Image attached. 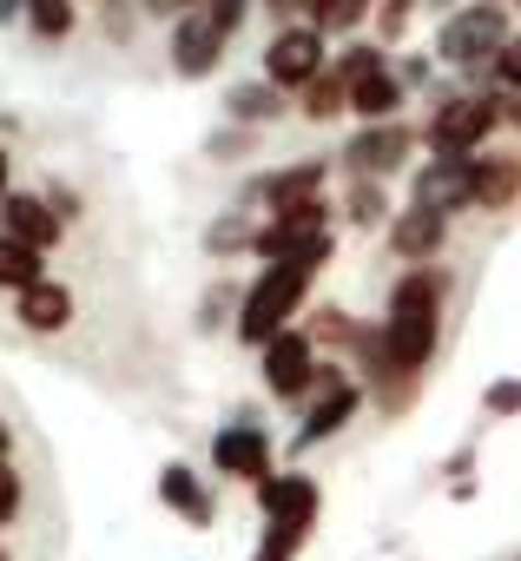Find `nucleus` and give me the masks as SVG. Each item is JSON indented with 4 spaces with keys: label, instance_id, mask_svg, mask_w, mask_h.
<instances>
[{
    "label": "nucleus",
    "instance_id": "30",
    "mask_svg": "<svg viewBox=\"0 0 521 561\" xmlns=\"http://www.w3.org/2000/svg\"><path fill=\"white\" fill-rule=\"evenodd\" d=\"M14 508H21V482H14V476H8V469H0V522H8V515H14Z\"/></svg>",
    "mask_w": 521,
    "mask_h": 561
},
{
    "label": "nucleus",
    "instance_id": "2",
    "mask_svg": "<svg viewBox=\"0 0 521 561\" xmlns=\"http://www.w3.org/2000/svg\"><path fill=\"white\" fill-rule=\"evenodd\" d=\"M436 331H442V285L429 271H409L403 285L390 291V318H383V337H390V357L396 370H422L429 351H436Z\"/></svg>",
    "mask_w": 521,
    "mask_h": 561
},
{
    "label": "nucleus",
    "instance_id": "11",
    "mask_svg": "<svg viewBox=\"0 0 521 561\" xmlns=\"http://www.w3.org/2000/svg\"><path fill=\"white\" fill-rule=\"evenodd\" d=\"M257 502H265L271 522H298V528L317 522V482L311 476H271V482H257Z\"/></svg>",
    "mask_w": 521,
    "mask_h": 561
},
{
    "label": "nucleus",
    "instance_id": "1",
    "mask_svg": "<svg viewBox=\"0 0 521 561\" xmlns=\"http://www.w3.org/2000/svg\"><path fill=\"white\" fill-rule=\"evenodd\" d=\"M331 257V238H317L304 257H291V264H271L257 285L244 291V311H238V337L244 344H271L278 331H291V318H298V305H304V291H311V277H317V264Z\"/></svg>",
    "mask_w": 521,
    "mask_h": 561
},
{
    "label": "nucleus",
    "instance_id": "26",
    "mask_svg": "<svg viewBox=\"0 0 521 561\" xmlns=\"http://www.w3.org/2000/svg\"><path fill=\"white\" fill-rule=\"evenodd\" d=\"M370 8V0H317V14H311V27H324V34H337V27H357V14Z\"/></svg>",
    "mask_w": 521,
    "mask_h": 561
},
{
    "label": "nucleus",
    "instance_id": "22",
    "mask_svg": "<svg viewBox=\"0 0 521 561\" xmlns=\"http://www.w3.org/2000/svg\"><path fill=\"white\" fill-rule=\"evenodd\" d=\"M27 21H34V34L60 41V34H73V0H27Z\"/></svg>",
    "mask_w": 521,
    "mask_h": 561
},
{
    "label": "nucleus",
    "instance_id": "19",
    "mask_svg": "<svg viewBox=\"0 0 521 561\" xmlns=\"http://www.w3.org/2000/svg\"><path fill=\"white\" fill-rule=\"evenodd\" d=\"M159 495H165V502H172V508H178L185 522H198V528L211 522V495H205V489L192 482V469H178V462H172V469L159 476Z\"/></svg>",
    "mask_w": 521,
    "mask_h": 561
},
{
    "label": "nucleus",
    "instance_id": "15",
    "mask_svg": "<svg viewBox=\"0 0 521 561\" xmlns=\"http://www.w3.org/2000/svg\"><path fill=\"white\" fill-rule=\"evenodd\" d=\"M21 324L27 331H67L73 324V291L54 285V277H40L34 291H21Z\"/></svg>",
    "mask_w": 521,
    "mask_h": 561
},
{
    "label": "nucleus",
    "instance_id": "27",
    "mask_svg": "<svg viewBox=\"0 0 521 561\" xmlns=\"http://www.w3.org/2000/svg\"><path fill=\"white\" fill-rule=\"evenodd\" d=\"M488 416H521V383L514 377H501V383H488Z\"/></svg>",
    "mask_w": 521,
    "mask_h": 561
},
{
    "label": "nucleus",
    "instance_id": "12",
    "mask_svg": "<svg viewBox=\"0 0 521 561\" xmlns=\"http://www.w3.org/2000/svg\"><path fill=\"white\" fill-rule=\"evenodd\" d=\"M0 225H8V238H21V244H34V251H47V244L60 238V218L47 211V198H27V192H8V198H0Z\"/></svg>",
    "mask_w": 521,
    "mask_h": 561
},
{
    "label": "nucleus",
    "instance_id": "18",
    "mask_svg": "<svg viewBox=\"0 0 521 561\" xmlns=\"http://www.w3.org/2000/svg\"><path fill=\"white\" fill-rule=\"evenodd\" d=\"M40 277H47V271H40V251L0 231V285H8V291H34Z\"/></svg>",
    "mask_w": 521,
    "mask_h": 561
},
{
    "label": "nucleus",
    "instance_id": "4",
    "mask_svg": "<svg viewBox=\"0 0 521 561\" xmlns=\"http://www.w3.org/2000/svg\"><path fill=\"white\" fill-rule=\"evenodd\" d=\"M501 126V106L495 100H449L436 119H429V146L436 159H475V146Z\"/></svg>",
    "mask_w": 521,
    "mask_h": 561
},
{
    "label": "nucleus",
    "instance_id": "29",
    "mask_svg": "<svg viewBox=\"0 0 521 561\" xmlns=\"http://www.w3.org/2000/svg\"><path fill=\"white\" fill-rule=\"evenodd\" d=\"M205 14H211V27H218V34H231V27L244 21V0H205Z\"/></svg>",
    "mask_w": 521,
    "mask_h": 561
},
{
    "label": "nucleus",
    "instance_id": "9",
    "mask_svg": "<svg viewBox=\"0 0 521 561\" xmlns=\"http://www.w3.org/2000/svg\"><path fill=\"white\" fill-rule=\"evenodd\" d=\"M311 337L304 331H278L271 344H265V383L278 390V397H298L304 383H311Z\"/></svg>",
    "mask_w": 521,
    "mask_h": 561
},
{
    "label": "nucleus",
    "instance_id": "25",
    "mask_svg": "<svg viewBox=\"0 0 521 561\" xmlns=\"http://www.w3.org/2000/svg\"><path fill=\"white\" fill-rule=\"evenodd\" d=\"M278 106H285V100H278L271 87H238V93H231V113H238V119H271Z\"/></svg>",
    "mask_w": 521,
    "mask_h": 561
},
{
    "label": "nucleus",
    "instance_id": "23",
    "mask_svg": "<svg viewBox=\"0 0 521 561\" xmlns=\"http://www.w3.org/2000/svg\"><path fill=\"white\" fill-rule=\"evenodd\" d=\"M344 211H350V225H383V185L377 179H357Z\"/></svg>",
    "mask_w": 521,
    "mask_h": 561
},
{
    "label": "nucleus",
    "instance_id": "7",
    "mask_svg": "<svg viewBox=\"0 0 521 561\" xmlns=\"http://www.w3.org/2000/svg\"><path fill=\"white\" fill-rule=\"evenodd\" d=\"M211 462H218L224 476H244V482H271V443H265V430H257V423L224 430V436L211 443Z\"/></svg>",
    "mask_w": 521,
    "mask_h": 561
},
{
    "label": "nucleus",
    "instance_id": "21",
    "mask_svg": "<svg viewBox=\"0 0 521 561\" xmlns=\"http://www.w3.org/2000/svg\"><path fill=\"white\" fill-rule=\"evenodd\" d=\"M344 106H350V80L324 67V73L304 87V113H311V119H331V113H344Z\"/></svg>",
    "mask_w": 521,
    "mask_h": 561
},
{
    "label": "nucleus",
    "instance_id": "8",
    "mask_svg": "<svg viewBox=\"0 0 521 561\" xmlns=\"http://www.w3.org/2000/svg\"><path fill=\"white\" fill-rule=\"evenodd\" d=\"M218 54H224V34L211 27V14H205V8L185 14L178 34H172V67H178L185 80H205V73L218 67Z\"/></svg>",
    "mask_w": 521,
    "mask_h": 561
},
{
    "label": "nucleus",
    "instance_id": "16",
    "mask_svg": "<svg viewBox=\"0 0 521 561\" xmlns=\"http://www.w3.org/2000/svg\"><path fill=\"white\" fill-rule=\"evenodd\" d=\"M396 106H403V87H396L383 67H370V73H357V80H350V113H363L370 126H383Z\"/></svg>",
    "mask_w": 521,
    "mask_h": 561
},
{
    "label": "nucleus",
    "instance_id": "33",
    "mask_svg": "<svg viewBox=\"0 0 521 561\" xmlns=\"http://www.w3.org/2000/svg\"><path fill=\"white\" fill-rule=\"evenodd\" d=\"M0 198H8V152H0Z\"/></svg>",
    "mask_w": 521,
    "mask_h": 561
},
{
    "label": "nucleus",
    "instance_id": "37",
    "mask_svg": "<svg viewBox=\"0 0 521 561\" xmlns=\"http://www.w3.org/2000/svg\"><path fill=\"white\" fill-rule=\"evenodd\" d=\"M0 561H8V554H0Z\"/></svg>",
    "mask_w": 521,
    "mask_h": 561
},
{
    "label": "nucleus",
    "instance_id": "24",
    "mask_svg": "<svg viewBox=\"0 0 521 561\" xmlns=\"http://www.w3.org/2000/svg\"><path fill=\"white\" fill-rule=\"evenodd\" d=\"M304 535H311V528H298V522H271V528H265V548H257V561H291Z\"/></svg>",
    "mask_w": 521,
    "mask_h": 561
},
{
    "label": "nucleus",
    "instance_id": "5",
    "mask_svg": "<svg viewBox=\"0 0 521 561\" xmlns=\"http://www.w3.org/2000/svg\"><path fill=\"white\" fill-rule=\"evenodd\" d=\"M271 87H311L324 73V27H285L265 54Z\"/></svg>",
    "mask_w": 521,
    "mask_h": 561
},
{
    "label": "nucleus",
    "instance_id": "36",
    "mask_svg": "<svg viewBox=\"0 0 521 561\" xmlns=\"http://www.w3.org/2000/svg\"><path fill=\"white\" fill-rule=\"evenodd\" d=\"M271 8H285V0H271Z\"/></svg>",
    "mask_w": 521,
    "mask_h": 561
},
{
    "label": "nucleus",
    "instance_id": "14",
    "mask_svg": "<svg viewBox=\"0 0 521 561\" xmlns=\"http://www.w3.org/2000/svg\"><path fill=\"white\" fill-rule=\"evenodd\" d=\"M357 403H363V397H357L350 383L324 377V390H317V403L304 410V430H298V436H304V443H324V436H337V430L357 416Z\"/></svg>",
    "mask_w": 521,
    "mask_h": 561
},
{
    "label": "nucleus",
    "instance_id": "10",
    "mask_svg": "<svg viewBox=\"0 0 521 561\" xmlns=\"http://www.w3.org/2000/svg\"><path fill=\"white\" fill-rule=\"evenodd\" d=\"M416 205L422 211H462L468 205V159H436V165H422L416 172Z\"/></svg>",
    "mask_w": 521,
    "mask_h": 561
},
{
    "label": "nucleus",
    "instance_id": "31",
    "mask_svg": "<svg viewBox=\"0 0 521 561\" xmlns=\"http://www.w3.org/2000/svg\"><path fill=\"white\" fill-rule=\"evenodd\" d=\"M409 21V0H390V8H383V34H396Z\"/></svg>",
    "mask_w": 521,
    "mask_h": 561
},
{
    "label": "nucleus",
    "instance_id": "17",
    "mask_svg": "<svg viewBox=\"0 0 521 561\" xmlns=\"http://www.w3.org/2000/svg\"><path fill=\"white\" fill-rule=\"evenodd\" d=\"M390 244H396V257H429V251L442 244V211H422V205H409V211L390 225Z\"/></svg>",
    "mask_w": 521,
    "mask_h": 561
},
{
    "label": "nucleus",
    "instance_id": "3",
    "mask_svg": "<svg viewBox=\"0 0 521 561\" xmlns=\"http://www.w3.org/2000/svg\"><path fill=\"white\" fill-rule=\"evenodd\" d=\"M501 47H508V14L501 8H468V14H455L449 27H442V41H436V54L449 60V67H482V60H501Z\"/></svg>",
    "mask_w": 521,
    "mask_h": 561
},
{
    "label": "nucleus",
    "instance_id": "28",
    "mask_svg": "<svg viewBox=\"0 0 521 561\" xmlns=\"http://www.w3.org/2000/svg\"><path fill=\"white\" fill-rule=\"evenodd\" d=\"M495 80H501L508 93H521V41H508V47H501V60H495Z\"/></svg>",
    "mask_w": 521,
    "mask_h": 561
},
{
    "label": "nucleus",
    "instance_id": "13",
    "mask_svg": "<svg viewBox=\"0 0 521 561\" xmlns=\"http://www.w3.org/2000/svg\"><path fill=\"white\" fill-rule=\"evenodd\" d=\"M521 192V159H468V205L501 211Z\"/></svg>",
    "mask_w": 521,
    "mask_h": 561
},
{
    "label": "nucleus",
    "instance_id": "34",
    "mask_svg": "<svg viewBox=\"0 0 521 561\" xmlns=\"http://www.w3.org/2000/svg\"><path fill=\"white\" fill-rule=\"evenodd\" d=\"M8 443H14V436H8V423H0V456H8Z\"/></svg>",
    "mask_w": 521,
    "mask_h": 561
},
{
    "label": "nucleus",
    "instance_id": "32",
    "mask_svg": "<svg viewBox=\"0 0 521 561\" xmlns=\"http://www.w3.org/2000/svg\"><path fill=\"white\" fill-rule=\"evenodd\" d=\"M27 8V0H0V21H8V14H21Z\"/></svg>",
    "mask_w": 521,
    "mask_h": 561
},
{
    "label": "nucleus",
    "instance_id": "20",
    "mask_svg": "<svg viewBox=\"0 0 521 561\" xmlns=\"http://www.w3.org/2000/svg\"><path fill=\"white\" fill-rule=\"evenodd\" d=\"M317 185H324V165H317V159H304V165H291V172H278V179H265V198L285 211V205L317 198Z\"/></svg>",
    "mask_w": 521,
    "mask_h": 561
},
{
    "label": "nucleus",
    "instance_id": "6",
    "mask_svg": "<svg viewBox=\"0 0 521 561\" xmlns=\"http://www.w3.org/2000/svg\"><path fill=\"white\" fill-rule=\"evenodd\" d=\"M409 152H416V133H409V126H396V119H383V126H363V133L350 139V152H344V159H350L357 172L383 179V172H396Z\"/></svg>",
    "mask_w": 521,
    "mask_h": 561
},
{
    "label": "nucleus",
    "instance_id": "35",
    "mask_svg": "<svg viewBox=\"0 0 521 561\" xmlns=\"http://www.w3.org/2000/svg\"><path fill=\"white\" fill-rule=\"evenodd\" d=\"M172 8H198V0H172Z\"/></svg>",
    "mask_w": 521,
    "mask_h": 561
}]
</instances>
